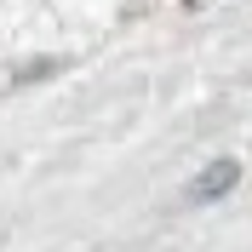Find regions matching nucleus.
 Segmentation results:
<instances>
[{"instance_id": "1", "label": "nucleus", "mask_w": 252, "mask_h": 252, "mask_svg": "<svg viewBox=\"0 0 252 252\" xmlns=\"http://www.w3.org/2000/svg\"><path fill=\"white\" fill-rule=\"evenodd\" d=\"M235 178H241V166H235V160H212V166H206V172L189 184V201H195V206L218 201V195H229V189H235Z\"/></svg>"}]
</instances>
